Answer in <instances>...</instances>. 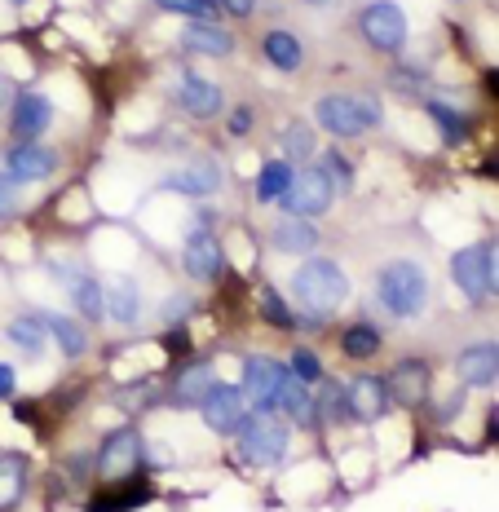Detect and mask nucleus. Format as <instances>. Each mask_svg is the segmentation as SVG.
I'll list each match as a JSON object with an SVG mask.
<instances>
[{"mask_svg":"<svg viewBox=\"0 0 499 512\" xmlns=\"http://www.w3.org/2000/svg\"><path fill=\"white\" fill-rule=\"evenodd\" d=\"M292 292H296V301L305 305V323H318V318H327L332 309L345 305L349 283H345L341 265H332V261H305L301 270H296V279H292Z\"/></svg>","mask_w":499,"mask_h":512,"instance_id":"obj_1","label":"nucleus"},{"mask_svg":"<svg viewBox=\"0 0 499 512\" xmlns=\"http://www.w3.org/2000/svg\"><path fill=\"white\" fill-rule=\"evenodd\" d=\"M376 296L389 314L398 318H416L429 305V274L416 261H394L376 274Z\"/></svg>","mask_w":499,"mask_h":512,"instance_id":"obj_2","label":"nucleus"},{"mask_svg":"<svg viewBox=\"0 0 499 512\" xmlns=\"http://www.w3.org/2000/svg\"><path fill=\"white\" fill-rule=\"evenodd\" d=\"M239 446H243V460L274 468V464L283 460V455H288L292 429L279 420V415H270V411L243 415V424H239Z\"/></svg>","mask_w":499,"mask_h":512,"instance_id":"obj_3","label":"nucleus"},{"mask_svg":"<svg viewBox=\"0 0 499 512\" xmlns=\"http://www.w3.org/2000/svg\"><path fill=\"white\" fill-rule=\"evenodd\" d=\"M314 115H318V124L336 137H358L380 124V106L371 98H349V93H327V98H318Z\"/></svg>","mask_w":499,"mask_h":512,"instance_id":"obj_4","label":"nucleus"},{"mask_svg":"<svg viewBox=\"0 0 499 512\" xmlns=\"http://www.w3.org/2000/svg\"><path fill=\"white\" fill-rule=\"evenodd\" d=\"M451 279L469 301H486L495 287V261L486 243H473V248H460L451 256Z\"/></svg>","mask_w":499,"mask_h":512,"instance_id":"obj_5","label":"nucleus"},{"mask_svg":"<svg viewBox=\"0 0 499 512\" xmlns=\"http://www.w3.org/2000/svg\"><path fill=\"white\" fill-rule=\"evenodd\" d=\"M363 40L376 53H398L407 45V14L394 5V0H376V5L363 9Z\"/></svg>","mask_w":499,"mask_h":512,"instance_id":"obj_6","label":"nucleus"},{"mask_svg":"<svg viewBox=\"0 0 499 512\" xmlns=\"http://www.w3.org/2000/svg\"><path fill=\"white\" fill-rule=\"evenodd\" d=\"M332 195H336V186L327 181L323 168H305V173H296L292 186L283 190V208H288L292 217H318V212L332 208Z\"/></svg>","mask_w":499,"mask_h":512,"instance_id":"obj_7","label":"nucleus"},{"mask_svg":"<svg viewBox=\"0 0 499 512\" xmlns=\"http://www.w3.org/2000/svg\"><path fill=\"white\" fill-rule=\"evenodd\" d=\"M199 411H204L212 433H239L243 415H248V402L235 384H212V389L199 398Z\"/></svg>","mask_w":499,"mask_h":512,"instance_id":"obj_8","label":"nucleus"},{"mask_svg":"<svg viewBox=\"0 0 499 512\" xmlns=\"http://www.w3.org/2000/svg\"><path fill=\"white\" fill-rule=\"evenodd\" d=\"M283 380V362L274 358H248L243 362V402H252L257 411H270L274 407V389Z\"/></svg>","mask_w":499,"mask_h":512,"instance_id":"obj_9","label":"nucleus"},{"mask_svg":"<svg viewBox=\"0 0 499 512\" xmlns=\"http://www.w3.org/2000/svg\"><path fill=\"white\" fill-rule=\"evenodd\" d=\"M385 393L402 407H420L429 398V362L424 358H402L394 371H389V384Z\"/></svg>","mask_w":499,"mask_h":512,"instance_id":"obj_10","label":"nucleus"},{"mask_svg":"<svg viewBox=\"0 0 499 512\" xmlns=\"http://www.w3.org/2000/svg\"><path fill=\"white\" fill-rule=\"evenodd\" d=\"M137 460H142V442H137L133 429L111 433V437H106V446H102V455H98L106 482H120V477H129L133 468H137Z\"/></svg>","mask_w":499,"mask_h":512,"instance_id":"obj_11","label":"nucleus"},{"mask_svg":"<svg viewBox=\"0 0 499 512\" xmlns=\"http://www.w3.org/2000/svg\"><path fill=\"white\" fill-rule=\"evenodd\" d=\"M345 411L354 415V420H380V415L389 411V393H385V380L376 376H358L354 384L345 389Z\"/></svg>","mask_w":499,"mask_h":512,"instance_id":"obj_12","label":"nucleus"},{"mask_svg":"<svg viewBox=\"0 0 499 512\" xmlns=\"http://www.w3.org/2000/svg\"><path fill=\"white\" fill-rule=\"evenodd\" d=\"M177 106L186 115H195V120H212L221 111V89L204 76H182L177 80Z\"/></svg>","mask_w":499,"mask_h":512,"instance_id":"obj_13","label":"nucleus"},{"mask_svg":"<svg viewBox=\"0 0 499 512\" xmlns=\"http://www.w3.org/2000/svg\"><path fill=\"white\" fill-rule=\"evenodd\" d=\"M49 124H53V102L45 98V93H23V98L14 102V133L18 137L36 142Z\"/></svg>","mask_w":499,"mask_h":512,"instance_id":"obj_14","label":"nucleus"},{"mask_svg":"<svg viewBox=\"0 0 499 512\" xmlns=\"http://www.w3.org/2000/svg\"><path fill=\"white\" fill-rule=\"evenodd\" d=\"M186 270L195 274V279H221V270H226V256H221V243L212 239V234H195V239L186 243Z\"/></svg>","mask_w":499,"mask_h":512,"instance_id":"obj_15","label":"nucleus"},{"mask_svg":"<svg viewBox=\"0 0 499 512\" xmlns=\"http://www.w3.org/2000/svg\"><path fill=\"white\" fill-rule=\"evenodd\" d=\"M164 186L177 190V195H212L221 186V168L212 159H195L190 168H177L173 177H164Z\"/></svg>","mask_w":499,"mask_h":512,"instance_id":"obj_16","label":"nucleus"},{"mask_svg":"<svg viewBox=\"0 0 499 512\" xmlns=\"http://www.w3.org/2000/svg\"><path fill=\"white\" fill-rule=\"evenodd\" d=\"M53 168H58V155L45 151V146H36V142L9 151V177H18V181H40V177H49Z\"/></svg>","mask_w":499,"mask_h":512,"instance_id":"obj_17","label":"nucleus"},{"mask_svg":"<svg viewBox=\"0 0 499 512\" xmlns=\"http://www.w3.org/2000/svg\"><path fill=\"white\" fill-rule=\"evenodd\" d=\"M455 371H460V380L473 384V389H482V384H495L499 349H495V345H473V349H464L460 362H455Z\"/></svg>","mask_w":499,"mask_h":512,"instance_id":"obj_18","label":"nucleus"},{"mask_svg":"<svg viewBox=\"0 0 499 512\" xmlns=\"http://www.w3.org/2000/svg\"><path fill=\"white\" fill-rule=\"evenodd\" d=\"M102 305L115 323H137V314H142V292H137L133 279H111L102 287Z\"/></svg>","mask_w":499,"mask_h":512,"instance_id":"obj_19","label":"nucleus"},{"mask_svg":"<svg viewBox=\"0 0 499 512\" xmlns=\"http://www.w3.org/2000/svg\"><path fill=\"white\" fill-rule=\"evenodd\" d=\"M274 407H283V411H288L296 424H314V420H318L314 398H310V393H305V384H301V380L288 376V371H283L279 389H274Z\"/></svg>","mask_w":499,"mask_h":512,"instance_id":"obj_20","label":"nucleus"},{"mask_svg":"<svg viewBox=\"0 0 499 512\" xmlns=\"http://www.w3.org/2000/svg\"><path fill=\"white\" fill-rule=\"evenodd\" d=\"M186 49L212 53V58H230V53H235V36L217 23H190L186 27Z\"/></svg>","mask_w":499,"mask_h":512,"instance_id":"obj_21","label":"nucleus"},{"mask_svg":"<svg viewBox=\"0 0 499 512\" xmlns=\"http://www.w3.org/2000/svg\"><path fill=\"white\" fill-rule=\"evenodd\" d=\"M212 384H217V380H212V367H208V362H190L182 376H177V384H173V402H177V407H190V402L204 398Z\"/></svg>","mask_w":499,"mask_h":512,"instance_id":"obj_22","label":"nucleus"},{"mask_svg":"<svg viewBox=\"0 0 499 512\" xmlns=\"http://www.w3.org/2000/svg\"><path fill=\"white\" fill-rule=\"evenodd\" d=\"M151 495L142 482H129V477H120V486H111L106 495H98L93 499V508L89 512H129V508H137L142 499Z\"/></svg>","mask_w":499,"mask_h":512,"instance_id":"obj_23","label":"nucleus"},{"mask_svg":"<svg viewBox=\"0 0 499 512\" xmlns=\"http://www.w3.org/2000/svg\"><path fill=\"white\" fill-rule=\"evenodd\" d=\"M274 248H283V252H314L318 248V230L310 226V221H279V226H274Z\"/></svg>","mask_w":499,"mask_h":512,"instance_id":"obj_24","label":"nucleus"},{"mask_svg":"<svg viewBox=\"0 0 499 512\" xmlns=\"http://www.w3.org/2000/svg\"><path fill=\"white\" fill-rule=\"evenodd\" d=\"M23 486H27L23 455H0V512H9L23 499Z\"/></svg>","mask_w":499,"mask_h":512,"instance_id":"obj_25","label":"nucleus"},{"mask_svg":"<svg viewBox=\"0 0 499 512\" xmlns=\"http://www.w3.org/2000/svg\"><path fill=\"white\" fill-rule=\"evenodd\" d=\"M265 58H270L279 71H296L305 62V49L292 31H270V36H265Z\"/></svg>","mask_w":499,"mask_h":512,"instance_id":"obj_26","label":"nucleus"},{"mask_svg":"<svg viewBox=\"0 0 499 512\" xmlns=\"http://www.w3.org/2000/svg\"><path fill=\"white\" fill-rule=\"evenodd\" d=\"M292 177H296V168L288 164V159H270V164L261 168V177H257V199H261V204L283 199V190L292 186Z\"/></svg>","mask_w":499,"mask_h":512,"instance_id":"obj_27","label":"nucleus"},{"mask_svg":"<svg viewBox=\"0 0 499 512\" xmlns=\"http://www.w3.org/2000/svg\"><path fill=\"white\" fill-rule=\"evenodd\" d=\"M45 327H49V336L62 345V354H67V358H80L84 349H89V336H84V327L71 323L67 314H45Z\"/></svg>","mask_w":499,"mask_h":512,"instance_id":"obj_28","label":"nucleus"},{"mask_svg":"<svg viewBox=\"0 0 499 512\" xmlns=\"http://www.w3.org/2000/svg\"><path fill=\"white\" fill-rule=\"evenodd\" d=\"M9 340H14L23 354L40 358V349H45V340H49L45 314H40V318H14V323H9Z\"/></svg>","mask_w":499,"mask_h":512,"instance_id":"obj_29","label":"nucleus"},{"mask_svg":"<svg viewBox=\"0 0 499 512\" xmlns=\"http://www.w3.org/2000/svg\"><path fill=\"white\" fill-rule=\"evenodd\" d=\"M67 292H71V305L80 309L89 323H98V318L106 314V305H102V283H93V279H84V274H76V279L67 283Z\"/></svg>","mask_w":499,"mask_h":512,"instance_id":"obj_30","label":"nucleus"},{"mask_svg":"<svg viewBox=\"0 0 499 512\" xmlns=\"http://www.w3.org/2000/svg\"><path fill=\"white\" fill-rule=\"evenodd\" d=\"M424 111H429V120L442 128V142L447 146H460L464 137H469V120H464L460 111H451V106H442V102H424Z\"/></svg>","mask_w":499,"mask_h":512,"instance_id":"obj_31","label":"nucleus"},{"mask_svg":"<svg viewBox=\"0 0 499 512\" xmlns=\"http://www.w3.org/2000/svg\"><path fill=\"white\" fill-rule=\"evenodd\" d=\"M318 420H345V389L336 380H318V398H314Z\"/></svg>","mask_w":499,"mask_h":512,"instance_id":"obj_32","label":"nucleus"},{"mask_svg":"<svg viewBox=\"0 0 499 512\" xmlns=\"http://www.w3.org/2000/svg\"><path fill=\"white\" fill-rule=\"evenodd\" d=\"M341 349L349 358H371L380 349V332L371 323H358V327H349V332L341 336Z\"/></svg>","mask_w":499,"mask_h":512,"instance_id":"obj_33","label":"nucleus"},{"mask_svg":"<svg viewBox=\"0 0 499 512\" xmlns=\"http://www.w3.org/2000/svg\"><path fill=\"white\" fill-rule=\"evenodd\" d=\"M164 14H182V18H195V23H212L217 18V5L212 0H155Z\"/></svg>","mask_w":499,"mask_h":512,"instance_id":"obj_34","label":"nucleus"},{"mask_svg":"<svg viewBox=\"0 0 499 512\" xmlns=\"http://www.w3.org/2000/svg\"><path fill=\"white\" fill-rule=\"evenodd\" d=\"M314 155V137H310V128L305 124H292L288 133H283V159H310Z\"/></svg>","mask_w":499,"mask_h":512,"instance_id":"obj_35","label":"nucleus"},{"mask_svg":"<svg viewBox=\"0 0 499 512\" xmlns=\"http://www.w3.org/2000/svg\"><path fill=\"white\" fill-rule=\"evenodd\" d=\"M261 314L270 318L274 327H296V314L288 309V301L274 292V287H265V292H261Z\"/></svg>","mask_w":499,"mask_h":512,"instance_id":"obj_36","label":"nucleus"},{"mask_svg":"<svg viewBox=\"0 0 499 512\" xmlns=\"http://www.w3.org/2000/svg\"><path fill=\"white\" fill-rule=\"evenodd\" d=\"M292 376L296 380H323L318 354H310V349H296V354H292Z\"/></svg>","mask_w":499,"mask_h":512,"instance_id":"obj_37","label":"nucleus"},{"mask_svg":"<svg viewBox=\"0 0 499 512\" xmlns=\"http://www.w3.org/2000/svg\"><path fill=\"white\" fill-rule=\"evenodd\" d=\"M18 212V177H0V221H9Z\"/></svg>","mask_w":499,"mask_h":512,"instance_id":"obj_38","label":"nucleus"},{"mask_svg":"<svg viewBox=\"0 0 499 512\" xmlns=\"http://www.w3.org/2000/svg\"><path fill=\"white\" fill-rule=\"evenodd\" d=\"M323 173H327V181H332V186H349V177H354V173H349V164H345L341 155H327Z\"/></svg>","mask_w":499,"mask_h":512,"instance_id":"obj_39","label":"nucleus"},{"mask_svg":"<svg viewBox=\"0 0 499 512\" xmlns=\"http://www.w3.org/2000/svg\"><path fill=\"white\" fill-rule=\"evenodd\" d=\"M186 314H190V301H186V296H173V301L164 305V323H168V327H173L177 318H186Z\"/></svg>","mask_w":499,"mask_h":512,"instance_id":"obj_40","label":"nucleus"},{"mask_svg":"<svg viewBox=\"0 0 499 512\" xmlns=\"http://www.w3.org/2000/svg\"><path fill=\"white\" fill-rule=\"evenodd\" d=\"M230 133H235V137H243V133H248V128H252V111H248V106H239V111L235 115H230Z\"/></svg>","mask_w":499,"mask_h":512,"instance_id":"obj_41","label":"nucleus"},{"mask_svg":"<svg viewBox=\"0 0 499 512\" xmlns=\"http://www.w3.org/2000/svg\"><path fill=\"white\" fill-rule=\"evenodd\" d=\"M221 5H226V14H235V18L257 14V0H221Z\"/></svg>","mask_w":499,"mask_h":512,"instance_id":"obj_42","label":"nucleus"},{"mask_svg":"<svg viewBox=\"0 0 499 512\" xmlns=\"http://www.w3.org/2000/svg\"><path fill=\"white\" fill-rule=\"evenodd\" d=\"M9 393H14V367L0 362V398H9Z\"/></svg>","mask_w":499,"mask_h":512,"instance_id":"obj_43","label":"nucleus"},{"mask_svg":"<svg viewBox=\"0 0 499 512\" xmlns=\"http://www.w3.org/2000/svg\"><path fill=\"white\" fill-rule=\"evenodd\" d=\"M89 460H84V455H76V460H71V482H84V473H89V468H84Z\"/></svg>","mask_w":499,"mask_h":512,"instance_id":"obj_44","label":"nucleus"},{"mask_svg":"<svg viewBox=\"0 0 499 512\" xmlns=\"http://www.w3.org/2000/svg\"><path fill=\"white\" fill-rule=\"evenodd\" d=\"M9 98H14V84H9V76H0V106H5Z\"/></svg>","mask_w":499,"mask_h":512,"instance_id":"obj_45","label":"nucleus"},{"mask_svg":"<svg viewBox=\"0 0 499 512\" xmlns=\"http://www.w3.org/2000/svg\"><path fill=\"white\" fill-rule=\"evenodd\" d=\"M310 5H327V0H310Z\"/></svg>","mask_w":499,"mask_h":512,"instance_id":"obj_46","label":"nucleus"},{"mask_svg":"<svg viewBox=\"0 0 499 512\" xmlns=\"http://www.w3.org/2000/svg\"><path fill=\"white\" fill-rule=\"evenodd\" d=\"M18 5H23V0H18Z\"/></svg>","mask_w":499,"mask_h":512,"instance_id":"obj_47","label":"nucleus"}]
</instances>
